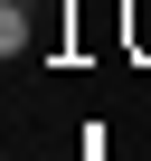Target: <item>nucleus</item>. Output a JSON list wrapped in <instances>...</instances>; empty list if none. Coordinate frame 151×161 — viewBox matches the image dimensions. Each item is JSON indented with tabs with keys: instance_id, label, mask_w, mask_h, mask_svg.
<instances>
[{
	"instance_id": "obj_1",
	"label": "nucleus",
	"mask_w": 151,
	"mask_h": 161,
	"mask_svg": "<svg viewBox=\"0 0 151 161\" xmlns=\"http://www.w3.org/2000/svg\"><path fill=\"white\" fill-rule=\"evenodd\" d=\"M0 57H29V10H19V0L0 10Z\"/></svg>"
},
{
	"instance_id": "obj_2",
	"label": "nucleus",
	"mask_w": 151,
	"mask_h": 161,
	"mask_svg": "<svg viewBox=\"0 0 151 161\" xmlns=\"http://www.w3.org/2000/svg\"><path fill=\"white\" fill-rule=\"evenodd\" d=\"M123 38H132V57H151V0H132V19H123Z\"/></svg>"
}]
</instances>
